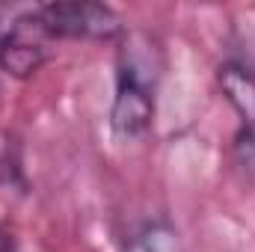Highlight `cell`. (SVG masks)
Wrapping results in <instances>:
<instances>
[{
	"label": "cell",
	"mask_w": 255,
	"mask_h": 252,
	"mask_svg": "<svg viewBox=\"0 0 255 252\" xmlns=\"http://www.w3.org/2000/svg\"><path fill=\"white\" fill-rule=\"evenodd\" d=\"M154 83H157V68L151 63V54H142L133 42H128L119 54L116 95L110 107V127L119 139L142 136L151 127Z\"/></svg>",
	"instance_id": "1"
},
{
	"label": "cell",
	"mask_w": 255,
	"mask_h": 252,
	"mask_svg": "<svg viewBox=\"0 0 255 252\" xmlns=\"http://www.w3.org/2000/svg\"><path fill=\"white\" fill-rule=\"evenodd\" d=\"M48 39H116L122 33V18L95 0H65L33 9Z\"/></svg>",
	"instance_id": "2"
},
{
	"label": "cell",
	"mask_w": 255,
	"mask_h": 252,
	"mask_svg": "<svg viewBox=\"0 0 255 252\" xmlns=\"http://www.w3.org/2000/svg\"><path fill=\"white\" fill-rule=\"evenodd\" d=\"M45 42H48V36L33 12L15 18L9 24V30L0 33V68L18 80L33 77L48 60Z\"/></svg>",
	"instance_id": "3"
},
{
	"label": "cell",
	"mask_w": 255,
	"mask_h": 252,
	"mask_svg": "<svg viewBox=\"0 0 255 252\" xmlns=\"http://www.w3.org/2000/svg\"><path fill=\"white\" fill-rule=\"evenodd\" d=\"M217 83L226 95V101L232 104V110L238 113V119L244 127L255 130V74L238 60L220 65L217 71Z\"/></svg>",
	"instance_id": "4"
},
{
	"label": "cell",
	"mask_w": 255,
	"mask_h": 252,
	"mask_svg": "<svg viewBox=\"0 0 255 252\" xmlns=\"http://www.w3.org/2000/svg\"><path fill=\"white\" fill-rule=\"evenodd\" d=\"M128 252H184V247H181L178 232L172 226H166V223H148V226H142L133 235Z\"/></svg>",
	"instance_id": "5"
},
{
	"label": "cell",
	"mask_w": 255,
	"mask_h": 252,
	"mask_svg": "<svg viewBox=\"0 0 255 252\" xmlns=\"http://www.w3.org/2000/svg\"><path fill=\"white\" fill-rule=\"evenodd\" d=\"M0 252H18V247H15V244H3V247H0Z\"/></svg>",
	"instance_id": "6"
}]
</instances>
